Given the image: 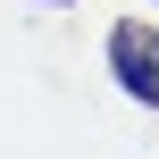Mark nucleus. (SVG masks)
I'll use <instances>...</instances> for the list:
<instances>
[{"label": "nucleus", "mask_w": 159, "mask_h": 159, "mask_svg": "<svg viewBox=\"0 0 159 159\" xmlns=\"http://www.w3.org/2000/svg\"><path fill=\"white\" fill-rule=\"evenodd\" d=\"M109 67H117V84L134 101L159 109V25H117L109 34Z\"/></svg>", "instance_id": "1"}]
</instances>
